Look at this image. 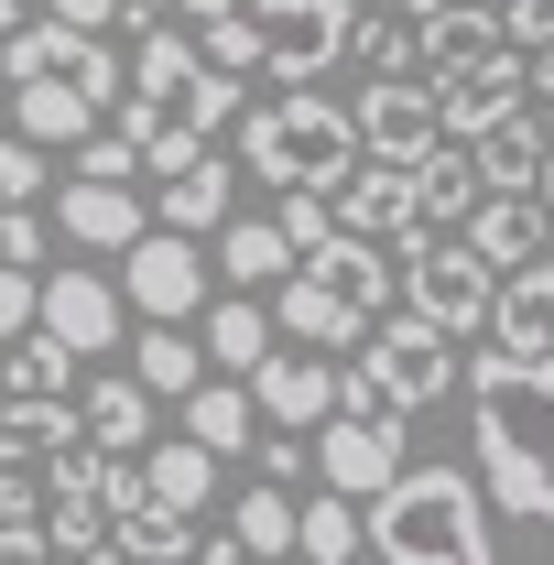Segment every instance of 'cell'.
<instances>
[{"instance_id": "1", "label": "cell", "mask_w": 554, "mask_h": 565, "mask_svg": "<svg viewBox=\"0 0 554 565\" xmlns=\"http://www.w3.org/2000/svg\"><path fill=\"white\" fill-rule=\"evenodd\" d=\"M468 381V435H479V500L500 522H554V359L479 349Z\"/></svg>"}, {"instance_id": "2", "label": "cell", "mask_w": 554, "mask_h": 565, "mask_svg": "<svg viewBox=\"0 0 554 565\" xmlns=\"http://www.w3.org/2000/svg\"><path fill=\"white\" fill-rule=\"evenodd\" d=\"M359 544L381 565H500V533H489V500L468 468H403L392 490H370Z\"/></svg>"}, {"instance_id": "3", "label": "cell", "mask_w": 554, "mask_h": 565, "mask_svg": "<svg viewBox=\"0 0 554 565\" xmlns=\"http://www.w3.org/2000/svg\"><path fill=\"white\" fill-rule=\"evenodd\" d=\"M359 163V131H348L338 98H316V87H283L262 98L251 120H239V174H262V185H305V196H338V174Z\"/></svg>"}, {"instance_id": "4", "label": "cell", "mask_w": 554, "mask_h": 565, "mask_svg": "<svg viewBox=\"0 0 554 565\" xmlns=\"http://www.w3.org/2000/svg\"><path fill=\"white\" fill-rule=\"evenodd\" d=\"M251 11V44H262V87H316L327 66H348V0H239Z\"/></svg>"}, {"instance_id": "5", "label": "cell", "mask_w": 554, "mask_h": 565, "mask_svg": "<svg viewBox=\"0 0 554 565\" xmlns=\"http://www.w3.org/2000/svg\"><path fill=\"white\" fill-rule=\"evenodd\" d=\"M489 294H500V273H489L468 239H414V250H403V316H424L435 338L489 327Z\"/></svg>"}, {"instance_id": "6", "label": "cell", "mask_w": 554, "mask_h": 565, "mask_svg": "<svg viewBox=\"0 0 554 565\" xmlns=\"http://www.w3.org/2000/svg\"><path fill=\"white\" fill-rule=\"evenodd\" d=\"M0 87H76L87 109H120V55L98 33H66V22H22L0 44Z\"/></svg>"}, {"instance_id": "7", "label": "cell", "mask_w": 554, "mask_h": 565, "mask_svg": "<svg viewBox=\"0 0 554 565\" xmlns=\"http://www.w3.org/2000/svg\"><path fill=\"white\" fill-rule=\"evenodd\" d=\"M348 370H359L392 414H424V403H446V392H457V338H435L424 316H392V327L348 359Z\"/></svg>"}, {"instance_id": "8", "label": "cell", "mask_w": 554, "mask_h": 565, "mask_svg": "<svg viewBox=\"0 0 554 565\" xmlns=\"http://www.w3.org/2000/svg\"><path fill=\"white\" fill-rule=\"evenodd\" d=\"M196 305H207V262H196V239L141 228L131 262H120V316H141V327H185Z\"/></svg>"}, {"instance_id": "9", "label": "cell", "mask_w": 554, "mask_h": 565, "mask_svg": "<svg viewBox=\"0 0 554 565\" xmlns=\"http://www.w3.org/2000/svg\"><path fill=\"white\" fill-rule=\"evenodd\" d=\"M327 207H338V228H348V239H381L392 262H403V250L424 239V217H414V163H381V152H359V163H348Z\"/></svg>"}, {"instance_id": "10", "label": "cell", "mask_w": 554, "mask_h": 565, "mask_svg": "<svg viewBox=\"0 0 554 565\" xmlns=\"http://www.w3.org/2000/svg\"><path fill=\"white\" fill-rule=\"evenodd\" d=\"M348 131H359V152H381V163H424L446 141V120H435V87L424 76H370L348 98Z\"/></svg>"}, {"instance_id": "11", "label": "cell", "mask_w": 554, "mask_h": 565, "mask_svg": "<svg viewBox=\"0 0 554 565\" xmlns=\"http://www.w3.org/2000/svg\"><path fill=\"white\" fill-rule=\"evenodd\" d=\"M403 446H414L403 414H370V424L327 414V424H316V479H327L338 500H370V490H392V479H403Z\"/></svg>"}, {"instance_id": "12", "label": "cell", "mask_w": 554, "mask_h": 565, "mask_svg": "<svg viewBox=\"0 0 554 565\" xmlns=\"http://www.w3.org/2000/svg\"><path fill=\"white\" fill-rule=\"evenodd\" d=\"M33 327H44V338H55V349H120V327H131V316H120V282L109 273H44L33 282Z\"/></svg>"}, {"instance_id": "13", "label": "cell", "mask_w": 554, "mask_h": 565, "mask_svg": "<svg viewBox=\"0 0 554 565\" xmlns=\"http://www.w3.org/2000/svg\"><path fill=\"white\" fill-rule=\"evenodd\" d=\"M239 392H251L262 435H316V424L338 414V370H327V359H305V349H273Z\"/></svg>"}, {"instance_id": "14", "label": "cell", "mask_w": 554, "mask_h": 565, "mask_svg": "<svg viewBox=\"0 0 554 565\" xmlns=\"http://www.w3.org/2000/svg\"><path fill=\"white\" fill-rule=\"evenodd\" d=\"M533 109V87H522V55L500 44V55H479L468 76H446L435 87V120H446V141H489L500 120H522Z\"/></svg>"}, {"instance_id": "15", "label": "cell", "mask_w": 554, "mask_h": 565, "mask_svg": "<svg viewBox=\"0 0 554 565\" xmlns=\"http://www.w3.org/2000/svg\"><path fill=\"white\" fill-rule=\"evenodd\" d=\"M294 273L316 282V294H338L348 316H392V282H403V262H392L381 239H348V228H327V239H316Z\"/></svg>"}, {"instance_id": "16", "label": "cell", "mask_w": 554, "mask_h": 565, "mask_svg": "<svg viewBox=\"0 0 554 565\" xmlns=\"http://www.w3.org/2000/svg\"><path fill=\"white\" fill-rule=\"evenodd\" d=\"M55 228H66L76 250H131L141 228H152V207H141V185H87V174H66L55 185Z\"/></svg>"}, {"instance_id": "17", "label": "cell", "mask_w": 554, "mask_h": 565, "mask_svg": "<svg viewBox=\"0 0 554 565\" xmlns=\"http://www.w3.org/2000/svg\"><path fill=\"white\" fill-rule=\"evenodd\" d=\"M76 424H87V457H141V446L163 435V403L141 392L131 370H109V381H87V403H76Z\"/></svg>"}, {"instance_id": "18", "label": "cell", "mask_w": 554, "mask_h": 565, "mask_svg": "<svg viewBox=\"0 0 554 565\" xmlns=\"http://www.w3.org/2000/svg\"><path fill=\"white\" fill-rule=\"evenodd\" d=\"M489 338H500V359H554V262L500 273V294H489Z\"/></svg>"}, {"instance_id": "19", "label": "cell", "mask_w": 554, "mask_h": 565, "mask_svg": "<svg viewBox=\"0 0 554 565\" xmlns=\"http://www.w3.org/2000/svg\"><path fill=\"white\" fill-rule=\"evenodd\" d=\"M479 152H468V141H435V152H424L414 163V217H424V239H457V228H468V217H479Z\"/></svg>"}, {"instance_id": "20", "label": "cell", "mask_w": 554, "mask_h": 565, "mask_svg": "<svg viewBox=\"0 0 554 565\" xmlns=\"http://www.w3.org/2000/svg\"><path fill=\"white\" fill-rule=\"evenodd\" d=\"M511 33H500V11H479V0H457V11H435V22H414V66L424 87H446V76H468L479 55H500Z\"/></svg>"}, {"instance_id": "21", "label": "cell", "mask_w": 554, "mask_h": 565, "mask_svg": "<svg viewBox=\"0 0 554 565\" xmlns=\"http://www.w3.org/2000/svg\"><path fill=\"white\" fill-rule=\"evenodd\" d=\"M273 338H294V349L316 359V349H359V338H370V316H348L338 294H316L305 273H283V294H273Z\"/></svg>"}, {"instance_id": "22", "label": "cell", "mask_w": 554, "mask_h": 565, "mask_svg": "<svg viewBox=\"0 0 554 565\" xmlns=\"http://www.w3.org/2000/svg\"><path fill=\"white\" fill-rule=\"evenodd\" d=\"M152 217H163L174 239H217V228H228V152L185 163V174H163V185H152Z\"/></svg>"}, {"instance_id": "23", "label": "cell", "mask_w": 554, "mask_h": 565, "mask_svg": "<svg viewBox=\"0 0 554 565\" xmlns=\"http://www.w3.org/2000/svg\"><path fill=\"white\" fill-rule=\"evenodd\" d=\"M174 435H185V446H207V457H239V446H262V414H251V392H239V381H196V392H185V403H174Z\"/></svg>"}, {"instance_id": "24", "label": "cell", "mask_w": 554, "mask_h": 565, "mask_svg": "<svg viewBox=\"0 0 554 565\" xmlns=\"http://www.w3.org/2000/svg\"><path fill=\"white\" fill-rule=\"evenodd\" d=\"M207 490H217L207 446H185V435H152V446H141V500H152V511H185V522H196Z\"/></svg>"}, {"instance_id": "25", "label": "cell", "mask_w": 554, "mask_h": 565, "mask_svg": "<svg viewBox=\"0 0 554 565\" xmlns=\"http://www.w3.org/2000/svg\"><path fill=\"white\" fill-rule=\"evenodd\" d=\"M457 239L479 250L489 273H522V262H544V207H533V196H479V217H468Z\"/></svg>"}, {"instance_id": "26", "label": "cell", "mask_w": 554, "mask_h": 565, "mask_svg": "<svg viewBox=\"0 0 554 565\" xmlns=\"http://www.w3.org/2000/svg\"><path fill=\"white\" fill-rule=\"evenodd\" d=\"M109 109H87L76 87H11V141H33V152H76V141H98Z\"/></svg>"}, {"instance_id": "27", "label": "cell", "mask_w": 554, "mask_h": 565, "mask_svg": "<svg viewBox=\"0 0 554 565\" xmlns=\"http://www.w3.org/2000/svg\"><path fill=\"white\" fill-rule=\"evenodd\" d=\"M294 273V239H283L273 217H228L217 228V282L228 294H262V282H283Z\"/></svg>"}, {"instance_id": "28", "label": "cell", "mask_w": 554, "mask_h": 565, "mask_svg": "<svg viewBox=\"0 0 554 565\" xmlns=\"http://www.w3.org/2000/svg\"><path fill=\"white\" fill-rule=\"evenodd\" d=\"M66 446H87L76 403H0V468H44Z\"/></svg>"}, {"instance_id": "29", "label": "cell", "mask_w": 554, "mask_h": 565, "mask_svg": "<svg viewBox=\"0 0 554 565\" xmlns=\"http://www.w3.org/2000/svg\"><path fill=\"white\" fill-rule=\"evenodd\" d=\"M196 349L217 359V381H251V370L273 359V305H251V294H228V305L207 316V338H196Z\"/></svg>"}, {"instance_id": "30", "label": "cell", "mask_w": 554, "mask_h": 565, "mask_svg": "<svg viewBox=\"0 0 554 565\" xmlns=\"http://www.w3.org/2000/svg\"><path fill=\"white\" fill-rule=\"evenodd\" d=\"M544 120H533V109H522V120H500V131L489 141H468V152H479V185L489 196H533V174H544Z\"/></svg>"}, {"instance_id": "31", "label": "cell", "mask_w": 554, "mask_h": 565, "mask_svg": "<svg viewBox=\"0 0 554 565\" xmlns=\"http://www.w3.org/2000/svg\"><path fill=\"white\" fill-rule=\"evenodd\" d=\"M131 381L152 392V403H185V392L207 381V349H196L185 327H141L131 338Z\"/></svg>"}, {"instance_id": "32", "label": "cell", "mask_w": 554, "mask_h": 565, "mask_svg": "<svg viewBox=\"0 0 554 565\" xmlns=\"http://www.w3.org/2000/svg\"><path fill=\"white\" fill-rule=\"evenodd\" d=\"M228 544H239V555H262V565H283V555H294V490L251 479V490L228 500Z\"/></svg>"}, {"instance_id": "33", "label": "cell", "mask_w": 554, "mask_h": 565, "mask_svg": "<svg viewBox=\"0 0 554 565\" xmlns=\"http://www.w3.org/2000/svg\"><path fill=\"white\" fill-rule=\"evenodd\" d=\"M66 381H76V349H55L44 327L11 338V359H0V403H66Z\"/></svg>"}, {"instance_id": "34", "label": "cell", "mask_w": 554, "mask_h": 565, "mask_svg": "<svg viewBox=\"0 0 554 565\" xmlns=\"http://www.w3.org/2000/svg\"><path fill=\"white\" fill-rule=\"evenodd\" d=\"M294 555H305V565H359V555H370V544H359V500L316 490L305 511H294Z\"/></svg>"}, {"instance_id": "35", "label": "cell", "mask_w": 554, "mask_h": 565, "mask_svg": "<svg viewBox=\"0 0 554 565\" xmlns=\"http://www.w3.org/2000/svg\"><path fill=\"white\" fill-rule=\"evenodd\" d=\"M109 544H120L131 565H185V555H196V522H185V511H152V500H131V511L109 522Z\"/></svg>"}, {"instance_id": "36", "label": "cell", "mask_w": 554, "mask_h": 565, "mask_svg": "<svg viewBox=\"0 0 554 565\" xmlns=\"http://www.w3.org/2000/svg\"><path fill=\"white\" fill-rule=\"evenodd\" d=\"M348 55H359L370 76H424L414 66V22H403V11H359V22H348Z\"/></svg>"}, {"instance_id": "37", "label": "cell", "mask_w": 554, "mask_h": 565, "mask_svg": "<svg viewBox=\"0 0 554 565\" xmlns=\"http://www.w3.org/2000/svg\"><path fill=\"white\" fill-rule=\"evenodd\" d=\"M0 207H44V152L0 131Z\"/></svg>"}, {"instance_id": "38", "label": "cell", "mask_w": 554, "mask_h": 565, "mask_svg": "<svg viewBox=\"0 0 554 565\" xmlns=\"http://www.w3.org/2000/svg\"><path fill=\"white\" fill-rule=\"evenodd\" d=\"M76 174H87V185H141V163H131V141H120V131L76 141Z\"/></svg>"}, {"instance_id": "39", "label": "cell", "mask_w": 554, "mask_h": 565, "mask_svg": "<svg viewBox=\"0 0 554 565\" xmlns=\"http://www.w3.org/2000/svg\"><path fill=\"white\" fill-rule=\"evenodd\" d=\"M44 262V207H0V273H33Z\"/></svg>"}, {"instance_id": "40", "label": "cell", "mask_w": 554, "mask_h": 565, "mask_svg": "<svg viewBox=\"0 0 554 565\" xmlns=\"http://www.w3.org/2000/svg\"><path fill=\"white\" fill-rule=\"evenodd\" d=\"M283 239H294V262H305V250H316V239H327V228H338V207H327V196H305V185H294V196H283V217H273Z\"/></svg>"}, {"instance_id": "41", "label": "cell", "mask_w": 554, "mask_h": 565, "mask_svg": "<svg viewBox=\"0 0 554 565\" xmlns=\"http://www.w3.org/2000/svg\"><path fill=\"white\" fill-rule=\"evenodd\" d=\"M500 33H511V55H544V44H554V0H511Z\"/></svg>"}, {"instance_id": "42", "label": "cell", "mask_w": 554, "mask_h": 565, "mask_svg": "<svg viewBox=\"0 0 554 565\" xmlns=\"http://www.w3.org/2000/svg\"><path fill=\"white\" fill-rule=\"evenodd\" d=\"M33 338V273H0V349Z\"/></svg>"}, {"instance_id": "43", "label": "cell", "mask_w": 554, "mask_h": 565, "mask_svg": "<svg viewBox=\"0 0 554 565\" xmlns=\"http://www.w3.org/2000/svg\"><path fill=\"white\" fill-rule=\"evenodd\" d=\"M0 522H44V479L33 468H0Z\"/></svg>"}, {"instance_id": "44", "label": "cell", "mask_w": 554, "mask_h": 565, "mask_svg": "<svg viewBox=\"0 0 554 565\" xmlns=\"http://www.w3.org/2000/svg\"><path fill=\"white\" fill-rule=\"evenodd\" d=\"M44 22H66V33H109L120 0H44Z\"/></svg>"}, {"instance_id": "45", "label": "cell", "mask_w": 554, "mask_h": 565, "mask_svg": "<svg viewBox=\"0 0 554 565\" xmlns=\"http://www.w3.org/2000/svg\"><path fill=\"white\" fill-rule=\"evenodd\" d=\"M262 479H273V490L305 479V435H273V446H262Z\"/></svg>"}, {"instance_id": "46", "label": "cell", "mask_w": 554, "mask_h": 565, "mask_svg": "<svg viewBox=\"0 0 554 565\" xmlns=\"http://www.w3.org/2000/svg\"><path fill=\"white\" fill-rule=\"evenodd\" d=\"M0 565H55L44 555V522H0Z\"/></svg>"}, {"instance_id": "47", "label": "cell", "mask_w": 554, "mask_h": 565, "mask_svg": "<svg viewBox=\"0 0 554 565\" xmlns=\"http://www.w3.org/2000/svg\"><path fill=\"white\" fill-rule=\"evenodd\" d=\"M196 565H251V555H239L228 533H196Z\"/></svg>"}, {"instance_id": "48", "label": "cell", "mask_w": 554, "mask_h": 565, "mask_svg": "<svg viewBox=\"0 0 554 565\" xmlns=\"http://www.w3.org/2000/svg\"><path fill=\"white\" fill-rule=\"evenodd\" d=\"M163 11H174V0H120V22H131V33H152Z\"/></svg>"}, {"instance_id": "49", "label": "cell", "mask_w": 554, "mask_h": 565, "mask_svg": "<svg viewBox=\"0 0 554 565\" xmlns=\"http://www.w3.org/2000/svg\"><path fill=\"white\" fill-rule=\"evenodd\" d=\"M533 207H544V228H554V141H544V174H533Z\"/></svg>"}, {"instance_id": "50", "label": "cell", "mask_w": 554, "mask_h": 565, "mask_svg": "<svg viewBox=\"0 0 554 565\" xmlns=\"http://www.w3.org/2000/svg\"><path fill=\"white\" fill-rule=\"evenodd\" d=\"M381 11H403V22H435V11H457V0H381Z\"/></svg>"}, {"instance_id": "51", "label": "cell", "mask_w": 554, "mask_h": 565, "mask_svg": "<svg viewBox=\"0 0 554 565\" xmlns=\"http://www.w3.org/2000/svg\"><path fill=\"white\" fill-rule=\"evenodd\" d=\"M11 33H22V0H0V44H11Z\"/></svg>"}, {"instance_id": "52", "label": "cell", "mask_w": 554, "mask_h": 565, "mask_svg": "<svg viewBox=\"0 0 554 565\" xmlns=\"http://www.w3.org/2000/svg\"><path fill=\"white\" fill-rule=\"evenodd\" d=\"M87 565H131V555H120V544H109V555H87Z\"/></svg>"}, {"instance_id": "53", "label": "cell", "mask_w": 554, "mask_h": 565, "mask_svg": "<svg viewBox=\"0 0 554 565\" xmlns=\"http://www.w3.org/2000/svg\"><path fill=\"white\" fill-rule=\"evenodd\" d=\"M0 131H11V87H0Z\"/></svg>"}, {"instance_id": "54", "label": "cell", "mask_w": 554, "mask_h": 565, "mask_svg": "<svg viewBox=\"0 0 554 565\" xmlns=\"http://www.w3.org/2000/svg\"><path fill=\"white\" fill-rule=\"evenodd\" d=\"M479 11H500V22H511V0H479Z\"/></svg>"}, {"instance_id": "55", "label": "cell", "mask_w": 554, "mask_h": 565, "mask_svg": "<svg viewBox=\"0 0 554 565\" xmlns=\"http://www.w3.org/2000/svg\"><path fill=\"white\" fill-rule=\"evenodd\" d=\"M348 11H381V0H348Z\"/></svg>"}, {"instance_id": "56", "label": "cell", "mask_w": 554, "mask_h": 565, "mask_svg": "<svg viewBox=\"0 0 554 565\" xmlns=\"http://www.w3.org/2000/svg\"><path fill=\"white\" fill-rule=\"evenodd\" d=\"M251 565H262V555H251Z\"/></svg>"}]
</instances>
